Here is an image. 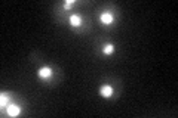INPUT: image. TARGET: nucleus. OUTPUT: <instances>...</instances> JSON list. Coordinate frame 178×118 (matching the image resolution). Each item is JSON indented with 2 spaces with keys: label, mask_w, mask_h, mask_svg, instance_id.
<instances>
[{
  "label": "nucleus",
  "mask_w": 178,
  "mask_h": 118,
  "mask_svg": "<svg viewBox=\"0 0 178 118\" xmlns=\"http://www.w3.org/2000/svg\"><path fill=\"white\" fill-rule=\"evenodd\" d=\"M19 112H21V108H19V106H16V105H10V106H7V115H10V117H16V115H19Z\"/></svg>",
  "instance_id": "obj_1"
},
{
  "label": "nucleus",
  "mask_w": 178,
  "mask_h": 118,
  "mask_svg": "<svg viewBox=\"0 0 178 118\" xmlns=\"http://www.w3.org/2000/svg\"><path fill=\"white\" fill-rule=\"evenodd\" d=\"M99 93H101V96H104V97H110V96L113 95V89H111L110 86H104V87H101Z\"/></svg>",
  "instance_id": "obj_2"
},
{
  "label": "nucleus",
  "mask_w": 178,
  "mask_h": 118,
  "mask_svg": "<svg viewBox=\"0 0 178 118\" xmlns=\"http://www.w3.org/2000/svg\"><path fill=\"white\" fill-rule=\"evenodd\" d=\"M101 22L102 24H111L113 22V15H110V13H102L101 15Z\"/></svg>",
  "instance_id": "obj_3"
},
{
  "label": "nucleus",
  "mask_w": 178,
  "mask_h": 118,
  "mask_svg": "<svg viewBox=\"0 0 178 118\" xmlns=\"http://www.w3.org/2000/svg\"><path fill=\"white\" fill-rule=\"evenodd\" d=\"M50 74H52V71H50L49 68H40V70H39V75H40L42 78L50 77Z\"/></svg>",
  "instance_id": "obj_4"
},
{
  "label": "nucleus",
  "mask_w": 178,
  "mask_h": 118,
  "mask_svg": "<svg viewBox=\"0 0 178 118\" xmlns=\"http://www.w3.org/2000/svg\"><path fill=\"white\" fill-rule=\"evenodd\" d=\"M70 22H71V25H73V27H79V25H80V22H82V19H80V16L73 15V16L70 18Z\"/></svg>",
  "instance_id": "obj_5"
},
{
  "label": "nucleus",
  "mask_w": 178,
  "mask_h": 118,
  "mask_svg": "<svg viewBox=\"0 0 178 118\" xmlns=\"http://www.w3.org/2000/svg\"><path fill=\"white\" fill-rule=\"evenodd\" d=\"M104 52H105L107 55L113 53V52H114V46H113V44H107V46L104 47Z\"/></svg>",
  "instance_id": "obj_6"
},
{
  "label": "nucleus",
  "mask_w": 178,
  "mask_h": 118,
  "mask_svg": "<svg viewBox=\"0 0 178 118\" xmlns=\"http://www.w3.org/2000/svg\"><path fill=\"white\" fill-rule=\"evenodd\" d=\"M71 3H73V0H68V1H67V3H65V4H64V7H65V9H68V7H70V4H71Z\"/></svg>",
  "instance_id": "obj_7"
}]
</instances>
